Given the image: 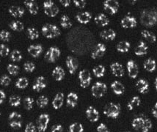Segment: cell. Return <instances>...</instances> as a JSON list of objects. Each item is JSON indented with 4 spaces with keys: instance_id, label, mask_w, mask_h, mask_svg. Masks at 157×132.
<instances>
[{
    "instance_id": "cell-55",
    "label": "cell",
    "mask_w": 157,
    "mask_h": 132,
    "mask_svg": "<svg viewBox=\"0 0 157 132\" xmlns=\"http://www.w3.org/2000/svg\"><path fill=\"white\" fill-rule=\"evenodd\" d=\"M151 113H152L153 116L155 118H157V102L154 104V107H153L152 110H151Z\"/></svg>"
},
{
    "instance_id": "cell-27",
    "label": "cell",
    "mask_w": 157,
    "mask_h": 132,
    "mask_svg": "<svg viewBox=\"0 0 157 132\" xmlns=\"http://www.w3.org/2000/svg\"><path fill=\"white\" fill-rule=\"evenodd\" d=\"M9 13L11 16H13L15 18H21L23 16L24 13V10L22 7L18 6H12L9 8Z\"/></svg>"
},
{
    "instance_id": "cell-5",
    "label": "cell",
    "mask_w": 157,
    "mask_h": 132,
    "mask_svg": "<svg viewBox=\"0 0 157 132\" xmlns=\"http://www.w3.org/2000/svg\"><path fill=\"white\" fill-rule=\"evenodd\" d=\"M107 90V87L106 84L97 81L93 85L91 88L92 95L95 98H101L105 95Z\"/></svg>"
},
{
    "instance_id": "cell-28",
    "label": "cell",
    "mask_w": 157,
    "mask_h": 132,
    "mask_svg": "<svg viewBox=\"0 0 157 132\" xmlns=\"http://www.w3.org/2000/svg\"><path fill=\"white\" fill-rule=\"evenodd\" d=\"M52 77L55 78L56 81H62L65 77V70L61 67H56L52 71Z\"/></svg>"
},
{
    "instance_id": "cell-38",
    "label": "cell",
    "mask_w": 157,
    "mask_h": 132,
    "mask_svg": "<svg viewBox=\"0 0 157 132\" xmlns=\"http://www.w3.org/2000/svg\"><path fill=\"white\" fill-rule=\"evenodd\" d=\"M28 85H29V81L25 77H21L20 79H18L16 83V87H18L19 89L26 88L28 86Z\"/></svg>"
},
{
    "instance_id": "cell-1",
    "label": "cell",
    "mask_w": 157,
    "mask_h": 132,
    "mask_svg": "<svg viewBox=\"0 0 157 132\" xmlns=\"http://www.w3.org/2000/svg\"><path fill=\"white\" fill-rule=\"evenodd\" d=\"M132 128L140 132H148L152 128V123L145 115H140L133 119L132 122Z\"/></svg>"
},
{
    "instance_id": "cell-35",
    "label": "cell",
    "mask_w": 157,
    "mask_h": 132,
    "mask_svg": "<svg viewBox=\"0 0 157 132\" xmlns=\"http://www.w3.org/2000/svg\"><path fill=\"white\" fill-rule=\"evenodd\" d=\"M105 70H106L105 67H104V66H101V65H99V66H97L95 67L94 68H93V72L96 77L101 78L104 76Z\"/></svg>"
},
{
    "instance_id": "cell-39",
    "label": "cell",
    "mask_w": 157,
    "mask_h": 132,
    "mask_svg": "<svg viewBox=\"0 0 157 132\" xmlns=\"http://www.w3.org/2000/svg\"><path fill=\"white\" fill-rule=\"evenodd\" d=\"M84 127L82 124L78 123H72L69 127V132H83Z\"/></svg>"
},
{
    "instance_id": "cell-11",
    "label": "cell",
    "mask_w": 157,
    "mask_h": 132,
    "mask_svg": "<svg viewBox=\"0 0 157 132\" xmlns=\"http://www.w3.org/2000/svg\"><path fill=\"white\" fill-rule=\"evenodd\" d=\"M60 56V50L57 47H51L45 55V58L50 62H55Z\"/></svg>"
},
{
    "instance_id": "cell-8",
    "label": "cell",
    "mask_w": 157,
    "mask_h": 132,
    "mask_svg": "<svg viewBox=\"0 0 157 132\" xmlns=\"http://www.w3.org/2000/svg\"><path fill=\"white\" fill-rule=\"evenodd\" d=\"M78 79L80 81V86L82 88H86L90 84L92 77H91V74L88 70H82L78 74Z\"/></svg>"
},
{
    "instance_id": "cell-17",
    "label": "cell",
    "mask_w": 157,
    "mask_h": 132,
    "mask_svg": "<svg viewBox=\"0 0 157 132\" xmlns=\"http://www.w3.org/2000/svg\"><path fill=\"white\" fill-rule=\"evenodd\" d=\"M112 73L117 77H122L124 75V69L123 67L119 62H114L110 66Z\"/></svg>"
},
{
    "instance_id": "cell-40",
    "label": "cell",
    "mask_w": 157,
    "mask_h": 132,
    "mask_svg": "<svg viewBox=\"0 0 157 132\" xmlns=\"http://www.w3.org/2000/svg\"><path fill=\"white\" fill-rule=\"evenodd\" d=\"M36 102L37 105H38L40 108H41V109H43V108H45L48 105V99L47 97H46V96H41L37 99Z\"/></svg>"
},
{
    "instance_id": "cell-23",
    "label": "cell",
    "mask_w": 157,
    "mask_h": 132,
    "mask_svg": "<svg viewBox=\"0 0 157 132\" xmlns=\"http://www.w3.org/2000/svg\"><path fill=\"white\" fill-rule=\"evenodd\" d=\"M95 22L100 27H106L109 24V20L105 15L100 13L95 17Z\"/></svg>"
},
{
    "instance_id": "cell-48",
    "label": "cell",
    "mask_w": 157,
    "mask_h": 132,
    "mask_svg": "<svg viewBox=\"0 0 157 132\" xmlns=\"http://www.w3.org/2000/svg\"><path fill=\"white\" fill-rule=\"evenodd\" d=\"M10 53L9 48L5 45V44H0V55L2 57H6Z\"/></svg>"
},
{
    "instance_id": "cell-10",
    "label": "cell",
    "mask_w": 157,
    "mask_h": 132,
    "mask_svg": "<svg viewBox=\"0 0 157 132\" xmlns=\"http://www.w3.org/2000/svg\"><path fill=\"white\" fill-rule=\"evenodd\" d=\"M104 7L110 14H116L119 9V2L115 0H106L104 2Z\"/></svg>"
},
{
    "instance_id": "cell-22",
    "label": "cell",
    "mask_w": 157,
    "mask_h": 132,
    "mask_svg": "<svg viewBox=\"0 0 157 132\" xmlns=\"http://www.w3.org/2000/svg\"><path fill=\"white\" fill-rule=\"evenodd\" d=\"M76 20L79 22V23L86 25V24L89 23L90 21L92 18V15L89 12H83L78 13L76 16Z\"/></svg>"
},
{
    "instance_id": "cell-42",
    "label": "cell",
    "mask_w": 157,
    "mask_h": 132,
    "mask_svg": "<svg viewBox=\"0 0 157 132\" xmlns=\"http://www.w3.org/2000/svg\"><path fill=\"white\" fill-rule=\"evenodd\" d=\"M27 34L31 40H35L39 38V32L35 28H28Z\"/></svg>"
},
{
    "instance_id": "cell-36",
    "label": "cell",
    "mask_w": 157,
    "mask_h": 132,
    "mask_svg": "<svg viewBox=\"0 0 157 132\" xmlns=\"http://www.w3.org/2000/svg\"><path fill=\"white\" fill-rule=\"evenodd\" d=\"M60 25L63 28L68 29V28L71 27L72 23L68 16H66V15H63V16L61 17V19H60Z\"/></svg>"
},
{
    "instance_id": "cell-41",
    "label": "cell",
    "mask_w": 157,
    "mask_h": 132,
    "mask_svg": "<svg viewBox=\"0 0 157 132\" xmlns=\"http://www.w3.org/2000/svg\"><path fill=\"white\" fill-rule=\"evenodd\" d=\"M21 99L20 96L15 95V96H10V99H9V103L12 107H16L21 104Z\"/></svg>"
},
{
    "instance_id": "cell-2",
    "label": "cell",
    "mask_w": 157,
    "mask_h": 132,
    "mask_svg": "<svg viewBox=\"0 0 157 132\" xmlns=\"http://www.w3.org/2000/svg\"><path fill=\"white\" fill-rule=\"evenodd\" d=\"M141 23L145 27H152L157 23V10L156 8H147L142 12L140 17Z\"/></svg>"
},
{
    "instance_id": "cell-3",
    "label": "cell",
    "mask_w": 157,
    "mask_h": 132,
    "mask_svg": "<svg viewBox=\"0 0 157 132\" xmlns=\"http://www.w3.org/2000/svg\"><path fill=\"white\" fill-rule=\"evenodd\" d=\"M42 33L46 38H54L60 35V31L56 25L48 24L42 27Z\"/></svg>"
},
{
    "instance_id": "cell-20",
    "label": "cell",
    "mask_w": 157,
    "mask_h": 132,
    "mask_svg": "<svg viewBox=\"0 0 157 132\" xmlns=\"http://www.w3.org/2000/svg\"><path fill=\"white\" fill-rule=\"evenodd\" d=\"M63 101H64V94L63 92H58L52 101V106H53L54 109H60L63 105Z\"/></svg>"
},
{
    "instance_id": "cell-54",
    "label": "cell",
    "mask_w": 157,
    "mask_h": 132,
    "mask_svg": "<svg viewBox=\"0 0 157 132\" xmlns=\"http://www.w3.org/2000/svg\"><path fill=\"white\" fill-rule=\"evenodd\" d=\"M5 98H6V95H5V92L0 90V104L3 103L4 101H5Z\"/></svg>"
},
{
    "instance_id": "cell-31",
    "label": "cell",
    "mask_w": 157,
    "mask_h": 132,
    "mask_svg": "<svg viewBox=\"0 0 157 132\" xmlns=\"http://www.w3.org/2000/svg\"><path fill=\"white\" fill-rule=\"evenodd\" d=\"M156 62L154 59L149 58L144 62V68L148 72H154L156 70Z\"/></svg>"
},
{
    "instance_id": "cell-32",
    "label": "cell",
    "mask_w": 157,
    "mask_h": 132,
    "mask_svg": "<svg viewBox=\"0 0 157 132\" xmlns=\"http://www.w3.org/2000/svg\"><path fill=\"white\" fill-rule=\"evenodd\" d=\"M140 103H141V100L139 96H134L131 99V101L128 102V104H127V108L129 111L133 110V109H135L139 107L140 105Z\"/></svg>"
},
{
    "instance_id": "cell-52",
    "label": "cell",
    "mask_w": 157,
    "mask_h": 132,
    "mask_svg": "<svg viewBox=\"0 0 157 132\" xmlns=\"http://www.w3.org/2000/svg\"><path fill=\"white\" fill-rule=\"evenodd\" d=\"M74 3L76 7L80 9L84 8L86 5V2L84 1V0H80V1L79 0H74Z\"/></svg>"
},
{
    "instance_id": "cell-57",
    "label": "cell",
    "mask_w": 157,
    "mask_h": 132,
    "mask_svg": "<svg viewBox=\"0 0 157 132\" xmlns=\"http://www.w3.org/2000/svg\"><path fill=\"white\" fill-rule=\"evenodd\" d=\"M155 87H156V89L157 90V77L156 78V79H155Z\"/></svg>"
},
{
    "instance_id": "cell-53",
    "label": "cell",
    "mask_w": 157,
    "mask_h": 132,
    "mask_svg": "<svg viewBox=\"0 0 157 132\" xmlns=\"http://www.w3.org/2000/svg\"><path fill=\"white\" fill-rule=\"evenodd\" d=\"M51 132H63V128L61 125H56L52 128Z\"/></svg>"
},
{
    "instance_id": "cell-4",
    "label": "cell",
    "mask_w": 157,
    "mask_h": 132,
    "mask_svg": "<svg viewBox=\"0 0 157 132\" xmlns=\"http://www.w3.org/2000/svg\"><path fill=\"white\" fill-rule=\"evenodd\" d=\"M121 113V107L118 104L114 103H109L104 107V114L108 118H117Z\"/></svg>"
},
{
    "instance_id": "cell-50",
    "label": "cell",
    "mask_w": 157,
    "mask_h": 132,
    "mask_svg": "<svg viewBox=\"0 0 157 132\" xmlns=\"http://www.w3.org/2000/svg\"><path fill=\"white\" fill-rule=\"evenodd\" d=\"M25 132H37L36 127L33 123H28L25 128Z\"/></svg>"
},
{
    "instance_id": "cell-7",
    "label": "cell",
    "mask_w": 157,
    "mask_h": 132,
    "mask_svg": "<svg viewBox=\"0 0 157 132\" xmlns=\"http://www.w3.org/2000/svg\"><path fill=\"white\" fill-rule=\"evenodd\" d=\"M9 124L13 129H20L22 126V117L18 112L13 111L9 115Z\"/></svg>"
},
{
    "instance_id": "cell-46",
    "label": "cell",
    "mask_w": 157,
    "mask_h": 132,
    "mask_svg": "<svg viewBox=\"0 0 157 132\" xmlns=\"http://www.w3.org/2000/svg\"><path fill=\"white\" fill-rule=\"evenodd\" d=\"M24 70L27 72H30V73H32V72H33L35 70V66L33 62H29V61H28V62H26L24 63Z\"/></svg>"
},
{
    "instance_id": "cell-18",
    "label": "cell",
    "mask_w": 157,
    "mask_h": 132,
    "mask_svg": "<svg viewBox=\"0 0 157 132\" xmlns=\"http://www.w3.org/2000/svg\"><path fill=\"white\" fill-rule=\"evenodd\" d=\"M136 87H137V90L139 91L140 93L145 94L148 91V82L145 79H140L138 80L137 83H136Z\"/></svg>"
},
{
    "instance_id": "cell-9",
    "label": "cell",
    "mask_w": 157,
    "mask_h": 132,
    "mask_svg": "<svg viewBox=\"0 0 157 132\" xmlns=\"http://www.w3.org/2000/svg\"><path fill=\"white\" fill-rule=\"evenodd\" d=\"M49 120V115L47 114H42L39 116L37 121V128L39 132H44L47 129Z\"/></svg>"
},
{
    "instance_id": "cell-25",
    "label": "cell",
    "mask_w": 157,
    "mask_h": 132,
    "mask_svg": "<svg viewBox=\"0 0 157 132\" xmlns=\"http://www.w3.org/2000/svg\"><path fill=\"white\" fill-rule=\"evenodd\" d=\"M147 49L148 47L144 41H140L138 46L136 47L134 53L137 56H143L147 53Z\"/></svg>"
},
{
    "instance_id": "cell-45",
    "label": "cell",
    "mask_w": 157,
    "mask_h": 132,
    "mask_svg": "<svg viewBox=\"0 0 157 132\" xmlns=\"http://www.w3.org/2000/svg\"><path fill=\"white\" fill-rule=\"evenodd\" d=\"M24 107L27 110H30V109H33V104H34V99L31 97H27L24 98Z\"/></svg>"
},
{
    "instance_id": "cell-44",
    "label": "cell",
    "mask_w": 157,
    "mask_h": 132,
    "mask_svg": "<svg viewBox=\"0 0 157 132\" xmlns=\"http://www.w3.org/2000/svg\"><path fill=\"white\" fill-rule=\"evenodd\" d=\"M10 58L13 62H18V61H21L22 59V55L21 53L18 50H13L11 53Z\"/></svg>"
},
{
    "instance_id": "cell-12",
    "label": "cell",
    "mask_w": 157,
    "mask_h": 132,
    "mask_svg": "<svg viewBox=\"0 0 157 132\" xmlns=\"http://www.w3.org/2000/svg\"><path fill=\"white\" fill-rule=\"evenodd\" d=\"M126 66L128 76L132 79H136L139 74V68H138L137 65L133 60H129L127 62Z\"/></svg>"
},
{
    "instance_id": "cell-24",
    "label": "cell",
    "mask_w": 157,
    "mask_h": 132,
    "mask_svg": "<svg viewBox=\"0 0 157 132\" xmlns=\"http://www.w3.org/2000/svg\"><path fill=\"white\" fill-rule=\"evenodd\" d=\"M28 52L33 57H38L42 53L43 47L41 45H32L28 48Z\"/></svg>"
},
{
    "instance_id": "cell-6",
    "label": "cell",
    "mask_w": 157,
    "mask_h": 132,
    "mask_svg": "<svg viewBox=\"0 0 157 132\" xmlns=\"http://www.w3.org/2000/svg\"><path fill=\"white\" fill-rule=\"evenodd\" d=\"M45 13L49 17H55L59 13V8L52 1H46L44 2Z\"/></svg>"
},
{
    "instance_id": "cell-14",
    "label": "cell",
    "mask_w": 157,
    "mask_h": 132,
    "mask_svg": "<svg viewBox=\"0 0 157 132\" xmlns=\"http://www.w3.org/2000/svg\"><path fill=\"white\" fill-rule=\"evenodd\" d=\"M86 116L90 122H97L99 119V113L96 109L90 106L86 110Z\"/></svg>"
},
{
    "instance_id": "cell-33",
    "label": "cell",
    "mask_w": 157,
    "mask_h": 132,
    "mask_svg": "<svg viewBox=\"0 0 157 132\" xmlns=\"http://www.w3.org/2000/svg\"><path fill=\"white\" fill-rule=\"evenodd\" d=\"M131 47V44L128 41H121L117 45V51L121 53L128 52Z\"/></svg>"
},
{
    "instance_id": "cell-16",
    "label": "cell",
    "mask_w": 157,
    "mask_h": 132,
    "mask_svg": "<svg viewBox=\"0 0 157 132\" xmlns=\"http://www.w3.org/2000/svg\"><path fill=\"white\" fill-rule=\"evenodd\" d=\"M66 66L69 73L71 74H74L78 68V62L74 57H71V56H68L66 59Z\"/></svg>"
},
{
    "instance_id": "cell-43",
    "label": "cell",
    "mask_w": 157,
    "mask_h": 132,
    "mask_svg": "<svg viewBox=\"0 0 157 132\" xmlns=\"http://www.w3.org/2000/svg\"><path fill=\"white\" fill-rule=\"evenodd\" d=\"M7 71L9 72V74H11L13 76H16L18 74V71H19V67L16 65L13 64H9L7 66Z\"/></svg>"
},
{
    "instance_id": "cell-34",
    "label": "cell",
    "mask_w": 157,
    "mask_h": 132,
    "mask_svg": "<svg viewBox=\"0 0 157 132\" xmlns=\"http://www.w3.org/2000/svg\"><path fill=\"white\" fill-rule=\"evenodd\" d=\"M142 36L144 38L146 39L147 40H148L149 42L151 43H155L156 41V37L154 33L151 32L148 30H143L141 32Z\"/></svg>"
},
{
    "instance_id": "cell-51",
    "label": "cell",
    "mask_w": 157,
    "mask_h": 132,
    "mask_svg": "<svg viewBox=\"0 0 157 132\" xmlns=\"http://www.w3.org/2000/svg\"><path fill=\"white\" fill-rule=\"evenodd\" d=\"M97 132H110L109 129L107 128L105 124L101 123L97 127Z\"/></svg>"
},
{
    "instance_id": "cell-13",
    "label": "cell",
    "mask_w": 157,
    "mask_h": 132,
    "mask_svg": "<svg viewBox=\"0 0 157 132\" xmlns=\"http://www.w3.org/2000/svg\"><path fill=\"white\" fill-rule=\"evenodd\" d=\"M137 25V19L133 16H127L121 20V26L125 29H130V28L135 27Z\"/></svg>"
},
{
    "instance_id": "cell-26",
    "label": "cell",
    "mask_w": 157,
    "mask_h": 132,
    "mask_svg": "<svg viewBox=\"0 0 157 132\" xmlns=\"http://www.w3.org/2000/svg\"><path fill=\"white\" fill-rule=\"evenodd\" d=\"M101 38L106 40H113L116 37V32L113 29H106L100 33Z\"/></svg>"
},
{
    "instance_id": "cell-49",
    "label": "cell",
    "mask_w": 157,
    "mask_h": 132,
    "mask_svg": "<svg viewBox=\"0 0 157 132\" xmlns=\"http://www.w3.org/2000/svg\"><path fill=\"white\" fill-rule=\"evenodd\" d=\"M11 82L10 78L7 75H4L0 79V84L3 86H8Z\"/></svg>"
},
{
    "instance_id": "cell-59",
    "label": "cell",
    "mask_w": 157,
    "mask_h": 132,
    "mask_svg": "<svg viewBox=\"0 0 157 132\" xmlns=\"http://www.w3.org/2000/svg\"><path fill=\"white\" fill-rule=\"evenodd\" d=\"M0 62H1V60H0Z\"/></svg>"
},
{
    "instance_id": "cell-56",
    "label": "cell",
    "mask_w": 157,
    "mask_h": 132,
    "mask_svg": "<svg viewBox=\"0 0 157 132\" xmlns=\"http://www.w3.org/2000/svg\"><path fill=\"white\" fill-rule=\"evenodd\" d=\"M59 2L62 4L63 6L67 7L70 5L71 1H69V0H59Z\"/></svg>"
},
{
    "instance_id": "cell-21",
    "label": "cell",
    "mask_w": 157,
    "mask_h": 132,
    "mask_svg": "<svg viewBox=\"0 0 157 132\" xmlns=\"http://www.w3.org/2000/svg\"><path fill=\"white\" fill-rule=\"evenodd\" d=\"M46 87V81L44 77H39L36 79V82L33 86V89L37 92H40Z\"/></svg>"
},
{
    "instance_id": "cell-30",
    "label": "cell",
    "mask_w": 157,
    "mask_h": 132,
    "mask_svg": "<svg viewBox=\"0 0 157 132\" xmlns=\"http://www.w3.org/2000/svg\"><path fill=\"white\" fill-rule=\"evenodd\" d=\"M24 5L31 14L36 15L38 12V6L34 1H24Z\"/></svg>"
},
{
    "instance_id": "cell-47",
    "label": "cell",
    "mask_w": 157,
    "mask_h": 132,
    "mask_svg": "<svg viewBox=\"0 0 157 132\" xmlns=\"http://www.w3.org/2000/svg\"><path fill=\"white\" fill-rule=\"evenodd\" d=\"M10 38V33L8 31L2 30L0 32V39L3 41H9Z\"/></svg>"
},
{
    "instance_id": "cell-37",
    "label": "cell",
    "mask_w": 157,
    "mask_h": 132,
    "mask_svg": "<svg viewBox=\"0 0 157 132\" xmlns=\"http://www.w3.org/2000/svg\"><path fill=\"white\" fill-rule=\"evenodd\" d=\"M10 27L13 30L18 31V32L22 31L24 29V24L19 21H15L11 22Z\"/></svg>"
},
{
    "instance_id": "cell-29",
    "label": "cell",
    "mask_w": 157,
    "mask_h": 132,
    "mask_svg": "<svg viewBox=\"0 0 157 132\" xmlns=\"http://www.w3.org/2000/svg\"><path fill=\"white\" fill-rule=\"evenodd\" d=\"M67 105L71 107H75L77 105L78 96L75 92H70L67 96Z\"/></svg>"
},
{
    "instance_id": "cell-58",
    "label": "cell",
    "mask_w": 157,
    "mask_h": 132,
    "mask_svg": "<svg viewBox=\"0 0 157 132\" xmlns=\"http://www.w3.org/2000/svg\"><path fill=\"white\" fill-rule=\"evenodd\" d=\"M0 115H1V112H0Z\"/></svg>"
},
{
    "instance_id": "cell-19",
    "label": "cell",
    "mask_w": 157,
    "mask_h": 132,
    "mask_svg": "<svg viewBox=\"0 0 157 132\" xmlns=\"http://www.w3.org/2000/svg\"><path fill=\"white\" fill-rule=\"evenodd\" d=\"M111 88L114 93L120 96V95H122L125 92V87L123 86V85L121 82H120L118 81H115L111 84Z\"/></svg>"
},
{
    "instance_id": "cell-15",
    "label": "cell",
    "mask_w": 157,
    "mask_h": 132,
    "mask_svg": "<svg viewBox=\"0 0 157 132\" xmlns=\"http://www.w3.org/2000/svg\"><path fill=\"white\" fill-rule=\"evenodd\" d=\"M106 48L104 44L103 43H98L97 44L95 49H93L92 55H91V57L93 59H98L104 56V54L106 52Z\"/></svg>"
}]
</instances>
